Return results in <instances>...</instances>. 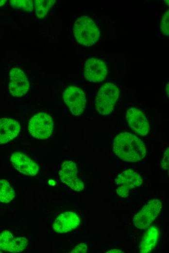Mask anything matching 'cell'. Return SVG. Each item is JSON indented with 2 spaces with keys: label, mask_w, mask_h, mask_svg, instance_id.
Here are the masks:
<instances>
[{
  "label": "cell",
  "mask_w": 169,
  "mask_h": 253,
  "mask_svg": "<svg viewBox=\"0 0 169 253\" xmlns=\"http://www.w3.org/2000/svg\"><path fill=\"white\" fill-rule=\"evenodd\" d=\"M159 237V231L156 227L152 226L144 233L140 245V252L148 253L155 247Z\"/></svg>",
  "instance_id": "9a60e30c"
},
{
  "label": "cell",
  "mask_w": 169,
  "mask_h": 253,
  "mask_svg": "<svg viewBox=\"0 0 169 253\" xmlns=\"http://www.w3.org/2000/svg\"><path fill=\"white\" fill-rule=\"evenodd\" d=\"M84 74L85 78L90 82H102L107 74L106 65L99 58H89L85 62Z\"/></svg>",
  "instance_id": "30bf717a"
},
{
  "label": "cell",
  "mask_w": 169,
  "mask_h": 253,
  "mask_svg": "<svg viewBox=\"0 0 169 253\" xmlns=\"http://www.w3.org/2000/svg\"><path fill=\"white\" fill-rule=\"evenodd\" d=\"M9 1L13 8L22 9L27 12L33 11V1L32 0H11Z\"/></svg>",
  "instance_id": "d6986e66"
},
{
  "label": "cell",
  "mask_w": 169,
  "mask_h": 253,
  "mask_svg": "<svg viewBox=\"0 0 169 253\" xmlns=\"http://www.w3.org/2000/svg\"><path fill=\"white\" fill-rule=\"evenodd\" d=\"M0 253H2L1 251L0 250Z\"/></svg>",
  "instance_id": "83f0119b"
},
{
  "label": "cell",
  "mask_w": 169,
  "mask_h": 253,
  "mask_svg": "<svg viewBox=\"0 0 169 253\" xmlns=\"http://www.w3.org/2000/svg\"><path fill=\"white\" fill-rule=\"evenodd\" d=\"M126 118L133 131L140 135H147L150 130L148 121L142 110L135 108H129L126 111Z\"/></svg>",
  "instance_id": "8fae6325"
},
{
  "label": "cell",
  "mask_w": 169,
  "mask_h": 253,
  "mask_svg": "<svg viewBox=\"0 0 169 253\" xmlns=\"http://www.w3.org/2000/svg\"><path fill=\"white\" fill-rule=\"evenodd\" d=\"M48 183L51 186L54 185L55 183L54 181H53L52 179H51L50 181H49Z\"/></svg>",
  "instance_id": "d4e9b609"
},
{
  "label": "cell",
  "mask_w": 169,
  "mask_h": 253,
  "mask_svg": "<svg viewBox=\"0 0 169 253\" xmlns=\"http://www.w3.org/2000/svg\"><path fill=\"white\" fill-rule=\"evenodd\" d=\"M105 253H123V252L120 250L114 249L109 250Z\"/></svg>",
  "instance_id": "cb8c5ba5"
},
{
  "label": "cell",
  "mask_w": 169,
  "mask_h": 253,
  "mask_svg": "<svg viewBox=\"0 0 169 253\" xmlns=\"http://www.w3.org/2000/svg\"><path fill=\"white\" fill-rule=\"evenodd\" d=\"M78 170L76 164L70 161H65L59 172L60 179L72 190L81 191L84 188V182L77 176Z\"/></svg>",
  "instance_id": "ba28073f"
},
{
  "label": "cell",
  "mask_w": 169,
  "mask_h": 253,
  "mask_svg": "<svg viewBox=\"0 0 169 253\" xmlns=\"http://www.w3.org/2000/svg\"><path fill=\"white\" fill-rule=\"evenodd\" d=\"M87 251V246L84 243H81L76 246L74 249L71 250V253H84Z\"/></svg>",
  "instance_id": "603a6c76"
},
{
  "label": "cell",
  "mask_w": 169,
  "mask_h": 253,
  "mask_svg": "<svg viewBox=\"0 0 169 253\" xmlns=\"http://www.w3.org/2000/svg\"><path fill=\"white\" fill-rule=\"evenodd\" d=\"M63 99L72 114L79 116L83 113L86 100L82 89L75 86H69L63 92Z\"/></svg>",
  "instance_id": "8992f818"
},
{
  "label": "cell",
  "mask_w": 169,
  "mask_h": 253,
  "mask_svg": "<svg viewBox=\"0 0 169 253\" xmlns=\"http://www.w3.org/2000/svg\"><path fill=\"white\" fill-rule=\"evenodd\" d=\"M116 184L119 186L116 189L118 196L126 198L130 190L140 186L143 183L141 177L132 169L126 170L118 175L115 179Z\"/></svg>",
  "instance_id": "52a82bcc"
},
{
  "label": "cell",
  "mask_w": 169,
  "mask_h": 253,
  "mask_svg": "<svg viewBox=\"0 0 169 253\" xmlns=\"http://www.w3.org/2000/svg\"><path fill=\"white\" fill-rule=\"evenodd\" d=\"M169 83H168L167 84V85H166V91L168 97H169Z\"/></svg>",
  "instance_id": "484cf974"
},
{
  "label": "cell",
  "mask_w": 169,
  "mask_h": 253,
  "mask_svg": "<svg viewBox=\"0 0 169 253\" xmlns=\"http://www.w3.org/2000/svg\"><path fill=\"white\" fill-rule=\"evenodd\" d=\"M10 161L18 171L25 175L34 176L38 172V164L27 155L21 152L13 153L11 156Z\"/></svg>",
  "instance_id": "7c38bea8"
},
{
  "label": "cell",
  "mask_w": 169,
  "mask_h": 253,
  "mask_svg": "<svg viewBox=\"0 0 169 253\" xmlns=\"http://www.w3.org/2000/svg\"><path fill=\"white\" fill-rule=\"evenodd\" d=\"M113 150L121 160L135 163L146 156V149L143 141L134 134L128 132H121L115 137Z\"/></svg>",
  "instance_id": "6da1fadb"
},
{
  "label": "cell",
  "mask_w": 169,
  "mask_h": 253,
  "mask_svg": "<svg viewBox=\"0 0 169 253\" xmlns=\"http://www.w3.org/2000/svg\"><path fill=\"white\" fill-rule=\"evenodd\" d=\"M80 223V218L76 214L72 212H66L56 218L52 228L56 233H66L76 228Z\"/></svg>",
  "instance_id": "4fadbf2b"
},
{
  "label": "cell",
  "mask_w": 169,
  "mask_h": 253,
  "mask_svg": "<svg viewBox=\"0 0 169 253\" xmlns=\"http://www.w3.org/2000/svg\"><path fill=\"white\" fill-rule=\"evenodd\" d=\"M28 243V240L25 237L13 238L10 244L7 252L11 253L21 252L26 249Z\"/></svg>",
  "instance_id": "ac0fdd59"
},
{
  "label": "cell",
  "mask_w": 169,
  "mask_h": 253,
  "mask_svg": "<svg viewBox=\"0 0 169 253\" xmlns=\"http://www.w3.org/2000/svg\"><path fill=\"white\" fill-rule=\"evenodd\" d=\"M14 238L11 232L5 230L0 234V250L8 251L10 244Z\"/></svg>",
  "instance_id": "ffe728a7"
},
{
  "label": "cell",
  "mask_w": 169,
  "mask_h": 253,
  "mask_svg": "<svg viewBox=\"0 0 169 253\" xmlns=\"http://www.w3.org/2000/svg\"><path fill=\"white\" fill-rule=\"evenodd\" d=\"M15 196V191L9 182L6 180H0V201L8 203Z\"/></svg>",
  "instance_id": "2e32d148"
},
{
  "label": "cell",
  "mask_w": 169,
  "mask_h": 253,
  "mask_svg": "<svg viewBox=\"0 0 169 253\" xmlns=\"http://www.w3.org/2000/svg\"><path fill=\"white\" fill-rule=\"evenodd\" d=\"M119 96V90L114 84L106 83L99 90L95 100L98 112L102 115L110 114Z\"/></svg>",
  "instance_id": "3957f363"
},
{
  "label": "cell",
  "mask_w": 169,
  "mask_h": 253,
  "mask_svg": "<svg viewBox=\"0 0 169 253\" xmlns=\"http://www.w3.org/2000/svg\"><path fill=\"white\" fill-rule=\"evenodd\" d=\"M73 32L77 41L86 46L94 44L100 37V31L96 24L90 17L85 16L76 19Z\"/></svg>",
  "instance_id": "7a4b0ae2"
},
{
  "label": "cell",
  "mask_w": 169,
  "mask_h": 253,
  "mask_svg": "<svg viewBox=\"0 0 169 253\" xmlns=\"http://www.w3.org/2000/svg\"><path fill=\"white\" fill-rule=\"evenodd\" d=\"M162 207V203L159 199L150 200L134 217V224L138 229H147L158 217Z\"/></svg>",
  "instance_id": "5b68a950"
},
{
  "label": "cell",
  "mask_w": 169,
  "mask_h": 253,
  "mask_svg": "<svg viewBox=\"0 0 169 253\" xmlns=\"http://www.w3.org/2000/svg\"><path fill=\"white\" fill-rule=\"evenodd\" d=\"M6 0H0V7L3 6L6 2Z\"/></svg>",
  "instance_id": "4316f807"
},
{
  "label": "cell",
  "mask_w": 169,
  "mask_h": 253,
  "mask_svg": "<svg viewBox=\"0 0 169 253\" xmlns=\"http://www.w3.org/2000/svg\"><path fill=\"white\" fill-rule=\"evenodd\" d=\"M8 89L14 97H21L28 92L30 84L25 72L20 68H13L9 73Z\"/></svg>",
  "instance_id": "9c48e42d"
},
{
  "label": "cell",
  "mask_w": 169,
  "mask_h": 253,
  "mask_svg": "<svg viewBox=\"0 0 169 253\" xmlns=\"http://www.w3.org/2000/svg\"><path fill=\"white\" fill-rule=\"evenodd\" d=\"M161 165L164 170H168L169 166V148L168 147L164 151L163 157L161 163Z\"/></svg>",
  "instance_id": "7402d4cb"
},
{
  "label": "cell",
  "mask_w": 169,
  "mask_h": 253,
  "mask_svg": "<svg viewBox=\"0 0 169 253\" xmlns=\"http://www.w3.org/2000/svg\"><path fill=\"white\" fill-rule=\"evenodd\" d=\"M28 130L35 138L47 139L51 136L53 130L52 119L45 112H38L31 118L28 124Z\"/></svg>",
  "instance_id": "277c9868"
},
{
  "label": "cell",
  "mask_w": 169,
  "mask_h": 253,
  "mask_svg": "<svg viewBox=\"0 0 169 253\" xmlns=\"http://www.w3.org/2000/svg\"><path fill=\"white\" fill-rule=\"evenodd\" d=\"M160 29L162 33L169 36V11L167 10L164 14L160 23Z\"/></svg>",
  "instance_id": "44dd1931"
},
{
  "label": "cell",
  "mask_w": 169,
  "mask_h": 253,
  "mask_svg": "<svg viewBox=\"0 0 169 253\" xmlns=\"http://www.w3.org/2000/svg\"><path fill=\"white\" fill-rule=\"evenodd\" d=\"M36 17L39 18H44L49 11L55 3V0H35L34 1Z\"/></svg>",
  "instance_id": "e0dca14e"
},
{
  "label": "cell",
  "mask_w": 169,
  "mask_h": 253,
  "mask_svg": "<svg viewBox=\"0 0 169 253\" xmlns=\"http://www.w3.org/2000/svg\"><path fill=\"white\" fill-rule=\"evenodd\" d=\"M20 129L19 124L11 118L0 119V144L12 141L18 134Z\"/></svg>",
  "instance_id": "5bb4252c"
}]
</instances>
